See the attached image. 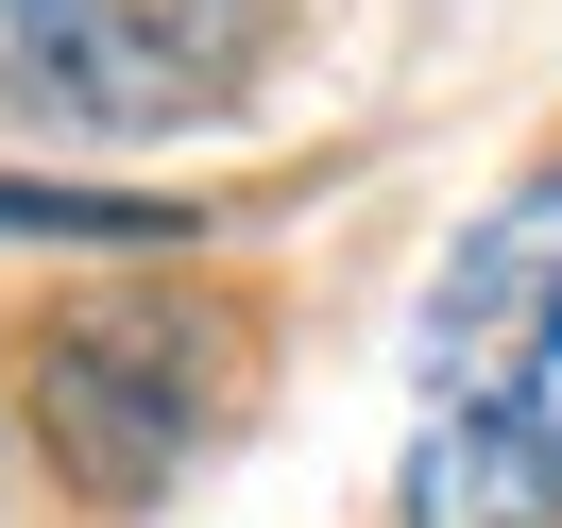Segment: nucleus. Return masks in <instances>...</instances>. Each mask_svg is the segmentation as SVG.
<instances>
[{"mask_svg":"<svg viewBox=\"0 0 562 528\" xmlns=\"http://www.w3.org/2000/svg\"><path fill=\"white\" fill-rule=\"evenodd\" d=\"M392 528H562V171L426 273Z\"/></svg>","mask_w":562,"mask_h":528,"instance_id":"1","label":"nucleus"},{"mask_svg":"<svg viewBox=\"0 0 562 528\" xmlns=\"http://www.w3.org/2000/svg\"><path fill=\"white\" fill-rule=\"evenodd\" d=\"M35 443L52 478L86 494V512H154V494L188 478V460L222 443V409H239V307L188 273H103V290H52L35 307Z\"/></svg>","mask_w":562,"mask_h":528,"instance_id":"2","label":"nucleus"},{"mask_svg":"<svg viewBox=\"0 0 562 528\" xmlns=\"http://www.w3.org/2000/svg\"><path fill=\"white\" fill-rule=\"evenodd\" d=\"M273 69V0H0V120L188 137Z\"/></svg>","mask_w":562,"mask_h":528,"instance_id":"3","label":"nucleus"},{"mask_svg":"<svg viewBox=\"0 0 562 528\" xmlns=\"http://www.w3.org/2000/svg\"><path fill=\"white\" fill-rule=\"evenodd\" d=\"M0 239H188L171 205H120V188H35L0 171Z\"/></svg>","mask_w":562,"mask_h":528,"instance_id":"4","label":"nucleus"}]
</instances>
